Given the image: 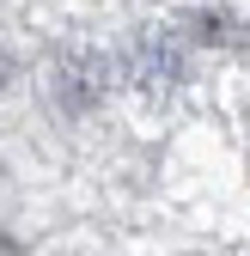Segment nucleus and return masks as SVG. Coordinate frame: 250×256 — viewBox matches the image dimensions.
Segmentation results:
<instances>
[{
	"mask_svg": "<svg viewBox=\"0 0 250 256\" xmlns=\"http://www.w3.org/2000/svg\"><path fill=\"white\" fill-rule=\"evenodd\" d=\"M104 55H86V49H74V55H61L55 61V98H61V110H74V116H86L92 104L104 98Z\"/></svg>",
	"mask_w": 250,
	"mask_h": 256,
	"instance_id": "nucleus-1",
	"label": "nucleus"
},
{
	"mask_svg": "<svg viewBox=\"0 0 250 256\" xmlns=\"http://www.w3.org/2000/svg\"><path fill=\"white\" fill-rule=\"evenodd\" d=\"M6 80H12V55L0 49V86H6Z\"/></svg>",
	"mask_w": 250,
	"mask_h": 256,
	"instance_id": "nucleus-3",
	"label": "nucleus"
},
{
	"mask_svg": "<svg viewBox=\"0 0 250 256\" xmlns=\"http://www.w3.org/2000/svg\"><path fill=\"white\" fill-rule=\"evenodd\" d=\"M134 49H140V80L146 86H152V74H159V80H177V55L165 49V37H140Z\"/></svg>",
	"mask_w": 250,
	"mask_h": 256,
	"instance_id": "nucleus-2",
	"label": "nucleus"
}]
</instances>
